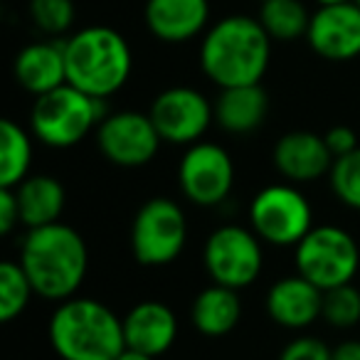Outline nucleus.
Listing matches in <instances>:
<instances>
[{
    "label": "nucleus",
    "instance_id": "1",
    "mask_svg": "<svg viewBox=\"0 0 360 360\" xmlns=\"http://www.w3.org/2000/svg\"><path fill=\"white\" fill-rule=\"evenodd\" d=\"M271 42L259 18L227 15L202 35L200 67L220 89L259 84L271 60Z\"/></svg>",
    "mask_w": 360,
    "mask_h": 360
},
{
    "label": "nucleus",
    "instance_id": "2",
    "mask_svg": "<svg viewBox=\"0 0 360 360\" xmlns=\"http://www.w3.org/2000/svg\"><path fill=\"white\" fill-rule=\"evenodd\" d=\"M20 264L37 296L67 301L84 284L89 252L75 227L52 222L27 230L20 247Z\"/></svg>",
    "mask_w": 360,
    "mask_h": 360
},
{
    "label": "nucleus",
    "instance_id": "3",
    "mask_svg": "<svg viewBox=\"0 0 360 360\" xmlns=\"http://www.w3.org/2000/svg\"><path fill=\"white\" fill-rule=\"evenodd\" d=\"M47 338L62 360H116L126 348L124 319L86 296L60 301L50 316Z\"/></svg>",
    "mask_w": 360,
    "mask_h": 360
},
{
    "label": "nucleus",
    "instance_id": "4",
    "mask_svg": "<svg viewBox=\"0 0 360 360\" xmlns=\"http://www.w3.org/2000/svg\"><path fill=\"white\" fill-rule=\"evenodd\" d=\"M67 84L96 99L124 89L134 70V55L119 30L109 25L82 27L65 40Z\"/></svg>",
    "mask_w": 360,
    "mask_h": 360
},
{
    "label": "nucleus",
    "instance_id": "5",
    "mask_svg": "<svg viewBox=\"0 0 360 360\" xmlns=\"http://www.w3.org/2000/svg\"><path fill=\"white\" fill-rule=\"evenodd\" d=\"M104 101L106 99L89 96L72 84H62L47 94L35 96L30 129L35 139L50 148H72L106 119Z\"/></svg>",
    "mask_w": 360,
    "mask_h": 360
},
{
    "label": "nucleus",
    "instance_id": "6",
    "mask_svg": "<svg viewBox=\"0 0 360 360\" xmlns=\"http://www.w3.org/2000/svg\"><path fill=\"white\" fill-rule=\"evenodd\" d=\"M296 274L321 291L353 284L360 269V250L348 230L335 225H314L294 250Z\"/></svg>",
    "mask_w": 360,
    "mask_h": 360
},
{
    "label": "nucleus",
    "instance_id": "7",
    "mask_svg": "<svg viewBox=\"0 0 360 360\" xmlns=\"http://www.w3.org/2000/svg\"><path fill=\"white\" fill-rule=\"evenodd\" d=\"M188 242V220L183 207L170 198H150L131 222V252L143 266H165L175 262Z\"/></svg>",
    "mask_w": 360,
    "mask_h": 360
},
{
    "label": "nucleus",
    "instance_id": "8",
    "mask_svg": "<svg viewBox=\"0 0 360 360\" xmlns=\"http://www.w3.org/2000/svg\"><path fill=\"white\" fill-rule=\"evenodd\" d=\"M250 227L262 242L296 247L314 227V210L294 186H266L250 202Z\"/></svg>",
    "mask_w": 360,
    "mask_h": 360
},
{
    "label": "nucleus",
    "instance_id": "9",
    "mask_svg": "<svg viewBox=\"0 0 360 360\" xmlns=\"http://www.w3.org/2000/svg\"><path fill=\"white\" fill-rule=\"evenodd\" d=\"M202 262L212 284L247 289L255 284L264 266V252L257 232L240 225H222L207 237Z\"/></svg>",
    "mask_w": 360,
    "mask_h": 360
},
{
    "label": "nucleus",
    "instance_id": "10",
    "mask_svg": "<svg viewBox=\"0 0 360 360\" xmlns=\"http://www.w3.org/2000/svg\"><path fill=\"white\" fill-rule=\"evenodd\" d=\"M180 191L193 205L215 207L227 200L235 186V163L222 146L198 141L188 146L178 165Z\"/></svg>",
    "mask_w": 360,
    "mask_h": 360
},
{
    "label": "nucleus",
    "instance_id": "11",
    "mask_svg": "<svg viewBox=\"0 0 360 360\" xmlns=\"http://www.w3.org/2000/svg\"><path fill=\"white\" fill-rule=\"evenodd\" d=\"M148 116L163 143L193 146L210 129L215 104L193 86H168L153 99Z\"/></svg>",
    "mask_w": 360,
    "mask_h": 360
},
{
    "label": "nucleus",
    "instance_id": "12",
    "mask_svg": "<svg viewBox=\"0 0 360 360\" xmlns=\"http://www.w3.org/2000/svg\"><path fill=\"white\" fill-rule=\"evenodd\" d=\"M163 143L148 114L116 111L96 126V146L109 163L119 168H143L158 155Z\"/></svg>",
    "mask_w": 360,
    "mask_h": 360
},
{
    "label": "nucleus",
    "instance_id": "13",
    "mask_svg": "<svg viewBox=\"0 0 360 360\" xmlns=\"http://www.w3.org/2000/svg\"><path fill=\"white\" fill-rule=\"evenodd\" d=\"M309 47L328 62H348L360 57V8L355 0L338 6H319L311 13Z\"/></svg>",
    "mask_w": 360,
    "mask_h": 360
},
{
    "label": "nucleus",
    "instance_id": "14",
    "mask_svg": "<svg viewBox=\"0 0 360 360\" xmlns=\"http://www.w3.org/2000/svg\"><path fill=\"white\" fill-rule=\"evenodd\" d=\"M143 18L155 40L180 45L207 32L210 0H146Z\"/></svg>",
    "mask_w": 360,
    "mask_h": 360
},
{
    "label": "nucleus",
    "instance_id": "15",
    "mask_svg": "<svg viewBox=\"0 0 360 360\" xmlns=\"http://www.w3.org/2000/svg\"><path fill=\"white\" fill-rule=\"evenodd\" d=\"M266 314L276 326L289 330H304L323 311V291L301 274L279 279L266 291Z\"/></svg>",
    "mask_w": 360,
    "mask_h": 360
},
{
    "label": "nucleus",
    "instance_id": "16",
    "mask_svg": "<svg viewBox=\"0 0 360 360\" xmlns=\"http://www.w3.org/2000/svg\"><path fill=\"white\" fill-rule=\"evenodd\" d=\"M274 168L289 183H311L330 173L335 158L326 146V139L311 131H289L274 146Z\"/></svg>",
    "mask_w": 360,
    "mask_h": 360
},
{
    "label": "nucleus",
    "instance_id": "17",
    "mask_svg": "<svg viewBox=\"0 0 360 360\" xmlns=\"http://www.w3.org/2000/svg\"><path fill=\"white\" fill-rule=\"evenodd\" d=\"M126 348L160 358L178 338V319L163 301H141L124 316Z\"/></svg>",
    "mask_w": 360,
    "mask_h": 360
},
{
    "label": "nucleus",
    "instance_id": "18",
    "mask_svg": "<svg viewBox=\"0 0 360 360\" xmlns=\"http://www.w3.org/2000/svg\"><path fill=\"white\" fill-rule=\"evenodd\" d=\"M13 75L22 89L35 96H42L57 86L67 84L65 42L42 40L25 45L15 55Z\"/></svg>",
    "mask_w": 360,
    "mask_h": 360
},
{
    "label": "nucleus",
    "instance_id": "19",
    "mask_svg": "<svg viewBox=\"0 0 360 360\" xmlns=\"http://www.w3.org/2000/svg\"><path fill=\"white\" fill-rule=\"evenodd\" d=\"M269 96L262 84L227 86L215 99V121L222 131L232 136L255 134L266 119Z\"/></svg>",
    "mask_w": 360,
    "mask_h": 360
},
{
    "label": "nucleus",
    "instance_id": "20",
    "mask_svg": "<svg viewBox=\"0 0 360 360\" xmlns=\"http://www.w3.org/2000/svg\"><path fill=\"white\" fill-rule=\"evenodd\" d=\"M242 319V301L240 291L230 286L212 284L202 289L193 299L191 306V321L195 330H200L207 338H222L232 333Z\"/></svg>",
    "mask_w": 360,
    "mask_h": 360
},
{
    "label": "nucleus",
    "instance_id": "21",
    "mask_svg": "<svg viewBox=\"0 0 360 360\" xmlns=\"http://www.w3.org/2000/svg\"><path fill=\"white\" fill-rule=\"evenodd\" d=\"M15 195L20 205V222L27 230L60 222L65 212V186L52 175H27L15 188Z\"/></svg>",
    "mask_w": 360,
    "mask_h": 360
},
{
    "label": "nucleus",
    "instance_id": "22",
    "mask_svg": "<svg viewBox=\"0 0 360 360\" xmlns=\"http://www.w3.org/2000/svg\"><path fill=\"white\" fill-rule=\"evenodd\" d=\"M30 134L13 119L0 121V188H18L30 175Z\"/></svg>",
    "mask_w": 360,
    "mask_h": 360
},
{
    "label": "nucleus",
    "instance_id": "23",
    "mask_svg": "<svg viewBox=\"0 0 360 360\" xmlns=\"http://www.w3.org/2000/svg\"><path fill=\"white\" fill-rule=\"evenodd\" d=\"M259 22L271 40L291 42L306 37L311 13L301 0H266L259 8Z\"/></svg>",
    "mask_w": 360,
    "mask_h": 360
},
{
    "label": "nucleus",
    "instance_id": "24",
    "mask_svg": "<svg viewBox=\"0 0 360 360\" xmlns=\"http://www.w3.org/2000/svg\"><path fill=\"white\" fill-rule=\"evenodd\" d=\"M32 294L35 289H32L20 262H3L0 264V321L3 323L15 321L27 309Z\"/></svg>",
    "mask_w": 360,
    "mask_h": 360
},
{
    "label": "nucleus",
    "instance_id": "25",
    "mask_svg": "<svg viewBox=\"0 0 360 360\" xmlns=\"http://www.w3.org/2000/svg\"><path fill=\"white\" fill-rule=\"evenodd\" d=\"M321 319L338 330H348L360 323V291L353 284L335 286L323 291Z\"/></svg>",
    "mask_w": 360,
    "mask_h": 360
},
{
    "label": "nucleus",
    "instance_id": "26",
    "mask_svg": "<svg viewBox=\"0 0 360 360\" xmlns=\"http://www.w3.org/2000/svg\"><path fill=\"white\" fill-rule=\"evenodd\" d=\"M32 25L45 35H65L75 25V3L72 0H30L27 3Z\"/></svg>",
    "mask_w": 360,
    "mask_h": 360
},
{
    "label": "nucleus",
    "instance_id": "27",
    "mask_svg": "<svg viewBox=\"0 0 360 360\" xmlns=\"http://www.w3.org/2000/svg\"><path fill=\"white\" fill-rule=\"evenodd\" d=\"M330 188L345 207L360 212V146L353 153L335 158L330 168Z\"/></svg>",
    "mask_w": 360,
    "mask_h": 360
},
{
    "label": "nucleus",
    "instance_id": "28",
    "mask_svg": "<svg viewBox=\"0 0 360 360\" xmlns=\"http://www.w3.org/2000/svg\"><path fill=\"white\" fill-rule=\"evenodd\" d=\"M279 360H330V348L316 335H299L284 345Z\"/></svg>",
    "mask_w": 360,
    "mask_h": 360
},
{
    "label": "nucleus",
    "instance_id": "29",
    "mask_svg": "<svg viewBox=\"0 0 360 360\" xmlns=\"http://www.w3.org/2000/svg\"><path fill=\"white\" fill-rule=\"evenodd\" d=\"M326 139V146H328V150L333 153V158H343V155L353 153L355 148H358V134H355L350 126H333V129H328L323 134Z\"/></svg>",
    "mask_w": 360,
    "mask_h": 360
},
{
    "label": "nucleus",
    "instance_id": "30",
    "mask_svg": "<svg viewBox=\"0 0 360 360\" xmlns=\"http://www.w3.org/2000/svg\"><path fill=\"white\" fill-rule=\"evenodd\" d=\"M20 225V205L15 188H0V235H11Z\"/></svg>",
    "mask_w": 360,
    "mask_h": 360
},
{
    "label": "nucleus",
    "instance_id": "31",
    "mask_svg": "<svg viewBox=\"0 0 360 360\" xmlns=\"http://www.w3.org/2000/svg\"><path fill=\"white\" fill-rule=\"evenodd\" d=\"M330 360H360V340H343L330 348Z\"/></svg>",
    "mask_w": 360,
    "mask_h": 360
},
{
    "label": "nucleus",
    "instance_id": "32",
    "mask_svg": "<svg viewBox=\"0 0 360 360\" xmlns=\"http://www.w3.org/2000/svg\"><path fill=\"white\" fill-rule=\"evenodd\" d=\"M116 360H158V358H153V355H146V353H139V350L124 348V353H121Z\"/></svg>",
    "mask_w": 360,
    "mask_h": 360
},
{
    "label": "nucleus",
    "instance_id": "33",
    "mask_svg": "<svg viewBox=\"0 0 360 360\" xmlns=\"http://www.w3.org/2000/svg\"><path fill=\"white\" fill-rule=\"evenodd\" d=\"M319 6H338V3H350V0H316Z\"/></svg>",
    "mask_w": 360,
    "mask_h": 360
},
{
    "label": "nucleus",
    "instance_id": "34",
    "mask_svg": "<svg viewBox=\"0 0 360 360\" xmlns=\"http://www.w3.org/2000/svg\"><path fill=\"white\" fill-rule=\"evenodd\" d=\"M355 6H358V8H360V0H355Z\"/></svg>",
    "mask_w": 360,
    "mask_h": 360
},
{
    "label": "nucleus",
    "instance_id": "35",
    "mask_svg": "<svg viewBox=\"0 0 360 360\" xmlns=\"http://www.w3.org/2000/svg\"><path fill=\"white\" fill-rule=\"evenodd\" d=\"M259 3H266V0H259Z\"/></svg>",
    "mask_w": 360,
    "mask_h": 360
}]
</instances>
